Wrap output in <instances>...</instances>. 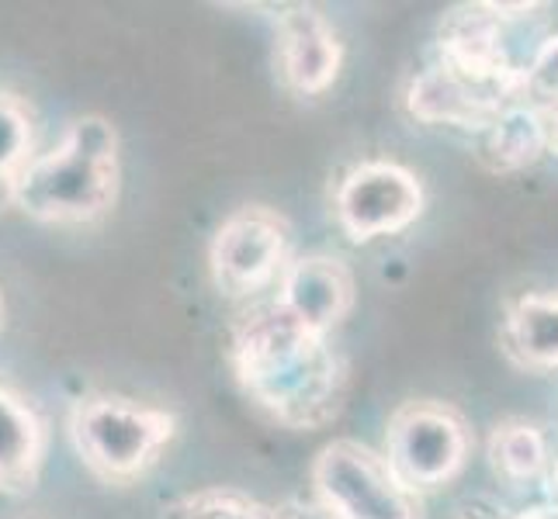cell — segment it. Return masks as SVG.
<instances>
[{
  "mask_svg": "<svg viewBox=\"0 0 558 519\" xmlns=\"http://www.w3.org/2000/svg\"><path fill=\"white\" fill-rule=\"evenodd\" d=\"M229 368L267 419L295 433L330 427L348 401V360L278 301L254 305L229 325Z\"/></svg>",
  "mask_w": 558,
  "mask_h": 519,
  "instance_id": "cell-1",
  "label": "cell"
},
{
  "mask_svg": "<svg viewBox=\"0 0 558 519\" xmlns=\"http://www.w3.org/2000/svg\"><path fill=\"white\" fill-rule=\"evenodd\" d=\"M119 132L101 114L73 119L56 149L32 157L14 187V208L43 225H90L119 201Z\"/></svg>",
  "mask_w": 558,
  "mask_h": 519,
  "instance_id": "cell-2",
  "label": "cell"
},
{
  "mask_svg": "<svg viewBox=\"0 0 558 519\" xmlns=\"http://www.w3.org/2000/svg\"><path fill=\"white\" fill-rule=\"evenodd\" d=\"M70 440L84 468L105 485H132L160 465L178 436V416L114 392L76 398L70 409Z\"/></svg>",
  "mask_w": 558,
  "mask_h": 519,
  "instance_id": "cell-3",
  "label": "cell"
},
{
  "mask_svg": "<svg viewBox=\"0 0 558 519\" xmlns=\"http://www.w3.org/2000/svg\"><path fill=\"white\" fill-rule=\"evenodd\" d=\"M472 454L465 416L440 398H410L385 422L381 457L413 495L451 485Z\"/></svg>",
  "mask_w": 558,
  "mask_h": 519,
  "instance_id": "cell-4",
  "label": "cell"
},
{
  "mask_svg": "<svg viewBox=\"0 0 558 519\" xmlns=\"http://www.w3.org/2000/svg\"><path fill=\"white\" fill-rule=\"evenodd\" d=\"M310 482L313 498L333 519H427L423 498L399 482L385 457L348 436L319 447Z\"/></svg>",
  "mask_w": 558,
  "mask_h": 519,
  "instance_id": "cell-5",
  "label": "cell"
},
{
  "mask_svg": "<svg viewBox=\"0 0 558 519\" xmlns=\"http://www.w3.org/2000/svg\"><path fill=\"white\" fill-rule=\"evenodd\" d=\"M288 260H292V222L267 205H243L226 215L208 246L211 284L226 298H254L275 287Z\"/></svg>",
  "mask_w": 558,
  "mask_h": 519,
  "instance_id": "cell-6",
  "label": "cell"
},
{
  "mask_svg": "<svg viewBox=\"0 0 558 519\" xmlns=\"http://www.w3.org/2000/svg\"><path fill=\"white\" fill-rule=\"evenodd\" d=\"M427 208V190L410 166L396 160H361L333 190V219L351 243H375L407 233Z\"/></svg>",
  "mask_w": 558,
  "mask_h": 519,
  "instance_id": "cell-7",
  "label": "cell"
},
{
  "mask_svg": "<svg viewBox=\"0 0 558 519\" xmlns=\"http://www.w3.org/2000/svg\"><path fill=\"white\" fill-rule=\"evenodd\" d=\"M472 87H483L504 101H524V70L510 60L504 25L486 4H458L437 28V60Z\"/></svg>",
  "mask_w": 558,
  "mask_h": 519,
  "instance_id": "cell-8",
  "label": "cell"
},
{
  "mask_svg": "<svg viewBox=\"0 0 558 519\" xmlns=\"http://www.w3.org/2000/svg\"><path fill=\"white\" fill-rule=\"evenodd\" d=\"M275 66L281 84L299 98H319L343 70V42L333 22L313 4H292L278 17Z\"/></svg>",
  "mask_w": 558,
  "mask_h": 519,
  "instance_id": "cell-9",
  "label": "cell"
},
{
  "mask_svg": "<svg viewBox=\"0 0 558 519\" xmlns=\"http://www.w3.org/2000/svg\"><path fill=\"white\" fill-rule=\"evenodd\" d=\"M275 301L305 333L330 339V333L354 309L357 281L348 260L333 254H305L288 260Z\"/></svg>",
  "mask_w": 558,
  "mask_h": 519,
  "instance_id": "cell-10",
  "label": "cell"
},
{
  "mask_svg": "<svg viewBox=\"0 0 558 519\" xmlns=\"http://www.w3.org/2000/svg\"><path fill=\"white\" fill-rule=\"evenodd\" d=\"M46 419L32 395L0 374V495H28L46 465Z\"/></svg>",
  "mask_w": 558,
  "mask_h": 519,
  "instance_id": "cell-11",
  "label": "cell"
},
{
  "mask_svg": "<svg viewBox=\"0 0 558 519\" xmlns=\"http://www.w3.org/2000/svg\"><path fill=\"white\" fill-rule=\"evenodd\" d=\"M507 104H513V101H504L483 87L465 84L461 76H454L440 63L423 66L407 90V108L416 122L465 128V132H475V136L496 119V111Z\"/></svg>",
  "mask_w": 558,
  "mask_h": 519,
  "instance_id": "cell-12",
  "label": "cell"
},
{
  "mask_svg": "<svg viewBox=\"0 0 558 519\" xmlns=\"http://www.w3.org/2000/svg\"><path fill=\"white\" fill-rule=\"evenodd\" d=\"M499 346L521 371H558V292L513 298L499 322Z\"/></svg>",
  "mask_w": 558,
  "mask_h": 519,
  "instance_id": "cell-13",
  "label": "cell"
},
{
  "mask_svg": "<svg viewBox=\"0 0 558 519\" xmlns=\"http://www.w3.org/2000/svg\"><path fill=\"white\" fill-rule=\"evenodd\" d=\"M548 152L542 108L531 101H513L496 111V119L478 132L475 160L483 170L507 177V173L531 170Z\"/></svg>",
  "mask_w": 558,
  "mask_h": 519,
  "instance_id": "cell-14",
  "label": "cell"
},
{
  "mask_svg": "<svg viewBox=\"0 0 558 519\" xmlns=\"http://www.w3.org/2000/svg\"><path fill=\"white\" fill-rule=\"evenodd\" d=\"M489 468L507 485H534L545 482L551 468V447L545 430L531 419L510 416L499 419L489 433Z\"/></svg>",
  "mask_w": 558,
  "mask_h": 519,
  "instance_id": "cell-15",
  "label": "cell"
},
{
  "mask_svg": "<svg viewBox=\"0 0 558 519\" xmlns=\"http://www.w3.org/2000/svg\"><path fill=\"white\" fill-rule=\"evenodd\" d=\"M35 111L17 90L0 87V211L14 208V187L32 163Z\"/></svg>",
  "mask_w": 558,
  "mask_h": 519,
  "instance_id": "cell-16",
  "label": "cell"
},
{
  "mask_svg": "<svg viewBox=\"0 0 558 519\" xmlns=\"http://www.w3.org/2000/svg\"><path fill=\"white\" fill-rule=\"evenodd\" d=\"M163 519H275V509L243 489L211 485L174 498L163 509Z\"/></svg>",
  "mask_w": 558,
  "mask_h": 519,
  "instance_id": "cell-17",
  "label": "cell"
},
{
  "mask_svg": "<svg viewBox=\"0 0 558 519\" xmlns=\"http://www.w3.org/2000/svg\"><path fill=\"white\" fill-rule=\"evenodd\" d=\"M524 70V101L545 108L558 101V32L548 35Z\"/></svg>",
  "mask_w": 558,
  "mask_h": 519,
  "instance_id": "cell-18",
  "label": "cell"
},
{
  "mask_svg": "<svg viewBox=\"0 0 558 519\" xmlns=\"http://www.w3.org/2000/svg\"><path fill=\"white\" fill-rule=\"evenodd\" d=\"M483 4L499 25L513 22V17H531L534 11H545V4H527V0H521V4H507V0H483Z\"/></svg>",
  "mask_w": 558,
  "mask_h": 519,
  "instance_id": "cell-19",
  "label": "cell"
},
{
  "mask_svg": "<svg viewBox=\"0 0 558 519\" xmlns=\"http://www.w3.org/2000/svg\"><path fill=\"white\" fill-rule=\"evenodd\" d=\"M458 519H507V516L499 512L493 503H486V498H472V503H465L458 509Z\"/></svg>",
  "mask_w": 558,
  "mask_h": 519,
  "instance_id": "cell-20",
  "label": "cell"
},
{
  "mask_svg": "<svg viewBox=\"0 0 558 519\" xmlns=\"http://www.w3.org/2000/svg\"><path fill=\"white\" fill-rule=\"evenodd\" d=\"M542 119H545V136H548V152L558 157V101L542 108Z\"/></svg>",
  "mask_w": 558,
  "mask_h": 519,
  "instance_id": "cell-21",
  "label": "cell"
},
{
  "mask_svg": "<svg viewBox=\"0 0 558 519\" xmlns=\"http://www.w3.org/2000/svg\"><path fill=\"white\" fill-rule=\"evenodd\" d=\"M507 519H558V503L551 498V503H537V506H527L521 512H513Z\"/></svg>",
  "mask_w": 558,
  "mask_h": 519,
  "instance_id": "cell-22",
  "label": "cell"
},
{
  "mask_svg": "<svg viewBox=\"0 0 558 519\" xmlns=\"http://www.w3.org/2000/svg\"><path fill=\"white\" fill-rule=\"evenodd\" d=\"M545 482H548V489H551V498L558 503V457H551V468H548V478H545Z\"/></svg>",
  "mask_w": 558,
  "mask_h": 519,
  "instance_id": "cell-23",
  "label": "cell"
},
{
  "mask_svg": "<svg viewBox=\"0 0 558 519\" xmlns=\"http://www.w3.org/2000/svg\"><path fill=\"white\" fill-rule=\"evenodd\" d=\"M0 330H4V295H0Z\"/></svg>",
  "mask_w": 558,
  "mask_h": 519,
  "instance_id": "cell-24",
  "label": "cell"
}]
</instances>
